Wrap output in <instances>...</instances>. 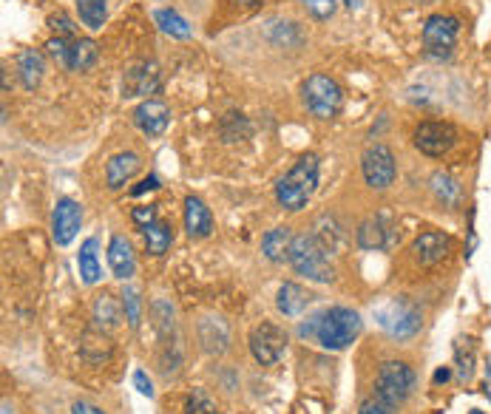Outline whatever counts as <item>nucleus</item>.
I'll list each match as a JSON object with an SVG mask.
<instances>
[{
    "instance_id": "f257e3e1",
    "label": "nucleus",
    "mask_w": 491,
    "mask_h": 414,
    "mask_svg": "<svg viewBox=\"0 0 491 414\" xmlns=\"http://www.w3.org/2000/svg\"><path fill=\"white\" fill-rule=\"evenodd\" d=\"M315 188H318V157L315 153H304L287 171V176L279 179V185H275V202L290 213H299L313 199Z\"/></svg>"
},
{
    "instance_id": "f03ea898",
    "label": "nucleus",
    "mask_w": 491,
    "mask_h": 414,
    "mask_svg": "<svg viewBox=\"0 0 491 414\" xmlns=\"http://www.w3.org/2000/svg\"><path fill=\"white\" fill-rule=\"evenodd\" d=\"M378 327L395 341H409L421 332L423 315L418 310V304H412L406 296H392L383 298L378 306H372Z\"/></svg>"
},
{
    "instance_id": "7ed1b4c3",
    "label": "nucleus",
    "mask_w": 491,
    "mask_h": 414,
    "mask_svg": "<svg viewBox=\"0 0 491 414\" xmlns=\"http://www.w3.org/2000/svg\"><path fill=\"white\" fill-rule=\"evenodd\" d=\"M361 335V315L349 306H330V310L321 313L318 318V332L315 341L330 349V352H341Z\"/></svg>"
},
{
    "instance_id": "20e7f679",
    "label": "nucleus",
    "mask_w": 491,
    "mask_h": 414,
    "mask_svg": "<svg viewBox=\"0 0 491 414\" xmlns=\"http://www.w3.org/2000/svg\"><path fill=\"white\" fill-rule=\"evenodd\" d=\"M327 244L321 241L318 236H296L293 241V250H290L287 262L293 264V270L299 275L310 281H332V264H330V256H327Z\"/></svg>"
},
{
    "instance_id": "39448f33",
    "label": "nucleus",
    "mask_w": 491,
    "mask_h": 414,
    "mask_svg": "<svg viewBox=\"0 0 491 414\" xmlns=\"http://www.w3.org/2000/svg\"><path fill=\"white\" fill-rule=\"evenodd\" d=\"M304 102L313 117L332 119V117H339L341 105H344V91L332 77L313 74V77H307V83H304Z\"/></svg>"
},
{
    "instance_id": "423d86ee",
    "label": "nucleus",
    "mask_w": 491,
    "mask_h": 414,
    "mask_svg": "<svg viewBox=\"0 0 491 414\" xmlns=\"http://www.w3.org/2000/svg\"><path fill=\"white\" fill-rule=\"evenodd\" d=\"M457 32H460L457 18H452V14H432L423 23V57L435 60V63L449 60L457 43Z\"/></svg>"
},
{
    "instance_id": "0eeeda50",
    "label": "nucleus",
    "mask_w": 491,
    "mask_h": 414,
    "mask_svg": "<svg viewBox=\"0 0 491 414\" xmlns=\"http://www.w3.org/2000/svg\"><path fill=\"white\" fill-rule=\"evenodd\" d=\"M415 389V372L404 361H383L378 377H375V392L387 397L392 406H401Z\"/></svg>"
},
{
    "instance_id": "6e6552de",
    "label": "nucleus",
    "mask_w": 491,
    "mask_h": 414,
    "mask_svg": "<svg viewBox=\"0 0 491 414\" xmlns=\"http://www.w3.org/2000/svg\"><path fill=\"white\" fill-rule=\"evenodd\" d=\"M361 171H364L366 185L375 188V191H387L397 176L395 153L389 150V145L375 142V145L366 148L364 157H361Z\"/></svg>"
},
{
    "instance_id": "1a4fd4ad",
    "label": "nucleus",
    "mask_w": 491,
    "mask_h": 414,
    "mask_svg": "<svg viewBox=\"0 0 491 414\" xmlns=\"http://www.w3.org/2000/svg\"><path fill=\"white\" fill-rule=\"evenodd\" d=\"M284 349H287V332L282 327L270 324V321L258 324L250 332V352H253V358L262 366L279 363V358L284 355Z\"/></svg>"
},
{
    "instance_id": "9d476101",
    "label": "nucleus",
    "mask_w": 491,
    "mask_h": 414,
    "mask_svg": "<svg viewBox=\"0 0 491 414\" xmlns=\"http://www.w3.org/2000/svg\"><path fill=\"white\" fill-rule=\"evenodd\" d=\"M457 142V131L452 122H421L418 131H415V148L426 157H443V153H449Z\"/></svg>"
},
{
    "instance_id": "9b49d317",
    "label": "nucleus",
    "mask_w": 491,
    "mask_h": 414,
    "mask_svg": "<svg viewBox=\"0 0 491 414\" xmlns=\"http://www.w3.org/2000/svg\"><path fill=\"white\" fill-rule=\"evenodd\" d=\"M162 85L160 66L151 60H134L122 74V97H148L157 94Z\"/></svg>"
},
{
    "instance_id": "f8f14e48",
    "label": "nucleus",
    "mask_w": 491,
    "mask_h": 414,
    "mask_svg": "<svg viewBox=\"0 0 491 414\" xmlns=\"http://www.w3.org/2000/svg\"><path fill=\"white\" fill-rule=\"evenodd\" d=\"M83 224V207L74 199H60L54 213H52V239L57 248H66L74 241L77 230Z\"/></svg>"
},
{
    "instance_id": "ddd939ff",
    "label": "nucleus",
    "mask_w": 491,
    "mask_h": 414,
    "mask_svg": "<svg viewBox=\"0 0 491 414\" xmlns=\"http://www.w3.org/2000/svg\"><path fill=\"white\" fill-rule=\"evenodd\" d=\"M449 248H452V239L446 233H440V230H426V233H421L415 244H412V253H415V258L423 267H432L446 258Z\"/></svg>"
},
{
    "instance_id": "4468645a",
    "label": "nucleus",
    "mask_w": 491,
    "mask_h": 414,
    "mask_svg": "<svg viewBox=\"0 0 491 414\" xmlns=\"http://www.w3.org/2000/svg\"><path fill=\"white\" fill-rule=\"evenodd\" d=\"M134 122L143 134L160 136V134H165L168 122H171V109H168L162 100H145L140 109L134 111Z\"/></svg>"
},
{
    "instance_id": "2eb2a0df",
    "label": "nucleus",
    "mask_w": 491,
    "mask_h": 414,
    "mask_svg": "<svg viewBox=\"0 0 491 414\" xmlns=\"http://www.w3.org/2000/svg\"><path fill=\"white\" fill-rule=\"evenodd\" d=\"M140 171V157H136L134 150H122V153H114L105 165V182H109V188L117 191L122 188L126 182Z\"/></svg>"
},
{
    "instance_id": "dca6fc26",
    "label": "nucleus",
    "mask_w": 491,
    "mask_h": 414,
    "mask_svg": "<svg viewBox=\"0 0 491 414\" xmlns=\"http://www.w3.org/2000/svg\"><path fill=\"white\" fill-rule=\"evenodd\" d=\"M185 230L191 239H208L213 230V216L202 199L188 196L185 199Z\"/></svg>"
},
{
    "instance_id": "f3484780",
    "label": "nucleus",
    "mask_w": 491,
    "mask_h": 414,
    "mask_svg": "<svg viewBox=\"0 0 491 414\" xmlns=\"http://www.w3.org/2000/svg\"><path fill=\"white\" fill-rule=\"evenodd\" d=\"M109 264H111V272L117 275V279H131L134 275V250H131V244L128 239H122V236H111L109 241Z\"/></svg>"
},
{
    "instance_id": "a211bd4d",
    "label": "nucleus",
    "mask_w": 491,
    "mask_h": 414,
    "mask_svg": "<svg viewBox=\"0 0 491 414\" xmlns=\"http://www.w3.org/2000/svg\"><path fill=\"white\" fill-rule=\"evenodd\" d=\"M310 301H313V296L307 293V289L301 287V284H296V281H287V284H282V289H279V313H284L287 318H296V315H301L307 306H310Z\"/></svg>"
},
{
    "instance_id": "6ab92c4d",
    "label": "nucleus",
    "mask_w": 491,
    "mask_h": 414,
    "mask_svg": "<svg viewBox=\"0 0 491 414\" xmlns=\"http://www.w3.org/2000/svg\"><path fill=\"white\" fill-rule=\"evenodd\" d=\"M293 241L296 236L290 233V227H273L270 233L262 239V253L270 258V262H284V258H290V250H293Z\"/></svg>"
},
{
    "instance_id": "aec40b11",
    "label": "nucleus",
    "mask_w": 491,
    "mask_h": 414,
    "mask_svg": "<svg viewBox=\"0 0 491 414\" xmlns=\"http://www.w3.org/2000/svg\"><path fill=\"white\" fill-rule=\"evenodd\" d=\"M100 49L91 37H74L71 52H69V71H88L97 63Z\"/></svg>"
},
{
    "instance_id": "412c9836",
    "label": "nucleus",
    "mask_w": 491,
    "mask_h": 414,
    "mask_svg": "<svg viewBox=\"0 0 491 414\" xmlns=\"http://www.w3.org/2000/svg\"><path fill=\"white\" fill-rule=\"evenodd\" d=\"M122 315H126V310H122V298L117 301L111 293H102L97 298V304H94V321H97V327L102 332H111L119 324V321H122Z\"/></svg>"
},
{
    "instance_id": "4be33fe9",
    "label": "nucleus",
    "mask_w": 491,
    "mask_h": 414,
    "mask_svg": "<svg viewBox=\"0 0 491 414\" xmlns=\"http://www.w3.org/2000/svg\"><path fill=\"white\" fill-rule=\"evenodd\" d=\"M18 71H20V80L29 91H35L43 83V71H45V60L37 49H26L18 57Z\"/></svg>"
},
{
    "instance_id": "5701e85b",
    "label": "nucleus",
    "mask_w": 491,
    "mask_h": 414,
    "mask_svg": "<svg viewBox=\"0 0 491 414\" xmlns=\"http://www.w3.org/2000/svg\"><path fill=\"white\" fill-rule=\"evenodd\" d=\"M77 267H80V275L86 284H97L102 279L100 270V258H97V239H86L80 256H77Z\"/></svg>"
},
{
    "instance_id": "b1692460",
    "label": "nucleus",
    "mask_w": 491,
    "mask_h": 414,
    "mask_svg": "<svg viewBox=\"0 0 491 414\" xmlns=\"http://www.w3.org/2000/svg\"><path fill=\"white\" fill-rule=\"evenodd\" d=\"M143 236H145V248L151 256H162L168 253V248H171V241H174V230L168 222H153L148 227H143Z\"/></svg>"
},
{
    "instance_id": "393cba45",
    "label": "nucleus",
    "mask_w": 491,
    "mask_h": 414,
    "mask_svg": "<svg viewBox=\"0 0 491 414\" xmlns=\"http://www.w3.org/2000/svg\"><path fill=\"white\" fill-rule=\"evenodd\" d=\"M153 20H157V26L162 28L165 35H171L176 40H188L191 37L188 20L182 18L179 12H174V9H157V12H153Z\"/></svg>"
},
{
    "instance_id": "a878e982",
    "label": "nucleus",
    "mask_w": 491,
    "mask_h": 414,
    "mask_svg": "<svg viewBox=\"0 0 491 414\" xmlns=\"http://www.w3.org/2000/svg\"><path fill=\"white\" fill-rule=\"evenodd\" d=\"M358 244L364 250H381L387 248V227L381 219H366L358 227Z\"/></svg>"
},
{
    "instance_id": "bb28decb",
    "label": "nucleus",
    "mask_w": 491,
    "mask_h": 414,
    "mask_svg": "<svg viewBox=\"0 0 491 414\" xmlns=\"http://www.w3.org/2000/svg\"><path fill=\"white\" fill-rule=\"evenodd\" d=\"M77 12H80V20L91 28V32L102 28L105 18H109V6H105V0H77Z\"/></svg>"
},
{
    "instance_id": "cd10ccee",
    "label": "nucleus",
    "mask_w": 491,
    "mask_h": 414,
    "mask_svg": "<svg viewBox=\"0 0 491 414\" xmlns=\"http://www.w3.org/2000/svg\"><path fill=\"white\" fill-rule=\"evenodd\" d=\"M432 191H435V196L440 199L443 205L457 207V202H460V185H457V179H452L449 174L438 171L432 176Z\"/></svg>"
},
{
    "instance_id": "c85d7f7f",
    "label": "nucleus",
    "mask_w": 491,
    "mask_h": 414,
    "mask_svg": "<svg viewBox=\"0 0 491 414\" xmlns=\"http://www.w3.org/2000/svg\"><path fill=\"white\" fill-rule=\"evenodd\" d=\"M222 136H225L227 142L244 140V136H250V122L244 119L241 114L230 111V114H225V119H222Z\"/></svg>"
},
{
    "instance_id": "c756f323",
    "label": "nucleus",
    "mask_w": 491,
    "mask_h": 414,
    "mask_svg": "<svg viewBox=\"0 0 491 414\" xmlns=\"http://www.w3.org/2000/svg\"><path fill=\"white\" fill-rule=\"evenodd\" d=\"M454 361H457V375L463 383L474 377V349L469 341H457L454 346Z\"/></svg>"
},
{
    "instance_id": "7c9ffc66",
    "label": "nucleus",
    "mask_w": 491,
    "mask_h": 414,
    "mask_svg": "<svg viewBox=\"0 0 491 414\" xmlns=\"http://www.w3.org/2000/svg\"><path fill=\"white\" fill-rule=\"evenodd\" d=\"M185 414H219V406L217 401L202 392V389H196L191 397H188V403H185Z\"/></svg>"
},
{
    "instance_id": "2f4dec72",
    "label": "nucleus",
    "mask_w": 491,
    "mask_h": 414,
    "mask_svg": "<svg viewBox=\"0 0 491 414\" xmlns=\"http://www.w3.org/2000/svg\"><path fill=\"white\" fill-rule=\"evenodd\" d=\"M122 310H126V321L131 329L140 327V293H136L134 287H128L126 293H122Z\"/></svg>"
},
{
    "instance_id": "473e14b6",
    "label": "nucleus",
    "mask_w": 491,
    "mask_h": 414,
    "mask_svg": "<svg viewBox=\"0 0 491 414\" xmlns=\"http://www.w3.org/2000/svg\"><path fill=\"white\" fill-rule=\"evenodd\" d=\"M45 49H49V57L54 60L57 66L69 69V52H71V40H66V37H52L49 43H45Z\"/></svg>"
},
{
    "instance_id": "72a5a7b5",
    "label": "nucleus",
    "mask_w": 491,
    "mask_h": 414,
    "mask_svg": "<svg viewBox=\"0 0 491 414\" xmlns=\"http://www.w3.org/2000/svg\"><path fill=\"white\" fill-rule=\"evenodd\" d=\"M395 409L397 406H392L387 397H381L378 392L375 394H370L366 401L358 406V414H395Z\"/></svg>"
},
{
    "instance_id": "f704fd0d",
    "label": "nucleus",
    "mask_w": 491,
    "mask_h": 414,
    "mask_svg": "<svg viewBox=\"0 0 491 414\" xmlns=\"http://www.w3.org/2000/svg\"><path fill=\"white\" fill-rule=\"evenodd\" d=\"M301 6L307 9V14L315 20H327L335 12V0H301Z\"/></svg>"
},
{
    "instance_id": "c9c22d12",
    "label": "nucleus",
    "mask_w": 491,
    "mask_h": 414,
    "mask_svg": "<svg viewBox=\"0 0 491 414\" xmlns=\"http://www.w3.org/2000/svg\"><path fill=\"white\" fill-rule=\"evenodd\" d=\"M49 26L54 28V37H66V40H74L77 37V28L71 23V18L66 12H57L49 18Z\"/></svg>"
},
{
    "instance_id": "e433bc0d",
    "label": "nucleus",
    "mask_w": 491,
    "mask_h": 414,
    "mask_svg": "<svg viewBox=\"0 0 491 414\" xmlns=\"http://www.w3.org/2000/svg\"><path fill=\"white\" fill-rule=\"evenodd\" d=\"M131 219L134 224H140V227H148L157 222V205H143V207H134L131 210Z\"/></svg>"
},
{
    "instance_id": "4c0bfd02",
    "label": "nucleus",
    "mask_w": 491,
    "mask_h": 414,
    "mask_svg": "<svg viewBox=\"0 0 491 414\" xmlns=\"http://www.w3.org/2000/svg\"><path fill=\"white\" fill-rule=\"evenodd\" d=\"M134 386H136V392H140V394L153 397V383H151V377H148L143 369H136V372H134Z\"/></svg>"
},
{
    "instance_id": "58836bf2",
    "label": "nucleus",
    "mask_w": 491,
    "mask_h": 414,
    "mask_svg": "<svg viewBox=\"0 0 491 414\" xmlns=\"http://www.w3.org/2000/svg\"><path fill=\"white\" fill-rule=\"evenodd\" d=\"M318 318H321V313L313 315L310 321H307V324L299 327V335H301V338H315V332H318Z\"/></svg>"
},
{
    "instance_id": "ea45409f",
    "label": "nucleus",
    "mask_w": 491,
    "mask_h": 414,
    "mask_svg": "<svg viewBox=\"0 0 491 414\" xmlns=\"http://www.w3.org/2000/svg\"><path fill=\"white\" fill-rule=\"evenodd\" d=\"M71 414H105V411L100 406H94V403H88V401H77L71 406Z\"/></svg>"
},
{
    "instance_id": "a19ab883",
    "label": "nucleus",
    "mask_w": 491,
    "mask_h": 414,
    "mask_svg": "<svg viewBox=\"0 0 491 414\" xmlns=\"http://www.w3.org/2000/svg\"><path fill=\"white\" fill-rule=\"evenodd\" d=\"M157 188H160V179H157V176H148V179H143L140 185H136L131 193H134V196H143V193H148V191H157Z\"/></svg>"
},
{
    "instance_id": "79ce46f5",
    "label": "nucleus",
    "mask_w": 491,
    "mask_h": 414,
    "mask_svg": "<svg viewBox=\"0 0 491 414\" xmlns=\"http://www.w3.org/2000/svg\"><path fill=\"white\" fill-rule=\"evenodd\" d=\"M449 377H452V369H449V366H443V369H438L432 375V383H435V386H440V383H446Z\"/></svg>"
},
{
    "instance_id": "37998d69",
    "label": "nucleus",
    "mask_w": 491,
    "mask_h": 414,
    "mask_svg": "<svg viewBox=\"0 0 491 414\" xmlns=\"http://www.w3.org/2000/svg\"><path fill=\"white\" fill-rule=\"evenodd\" d=\"M483 392H486V397L491 401V366H486V383H483Z\"/></svg>"
},
{
    "instance_id": "c03bdc74",
    "label": "nucleus",
    "mask_w": 491,
    "mask_h": 414,
    "mask_svg": "<svg viewBox=\"0 0 491 414\" xmlns=\"http://www.w3.org/2000/svg\"><path fill=\"white\" fill-rule=\"evenodd\" d=\"M230 4H239V6H256V4H262V0H230Z\"/></svg>"
},
{
    "instance_id": "a18cd8bd",
    "label": "nucleus",
    "mask_w": 491,
    "mask_h": 414,
    "mask_svg": "<svg viewBox=\"0 0 491 414\" xmlns=\"http://www.w3.org/2000/svg\"><path fill=\"white\" fill-rule=\"evenodd\" d=\"M4 414H12V406H9V401H4Z\"/></svg>"
},
{
    "instance_id": "49530a36",
    "label": "nucleus",
    "mask_w": 491,
    "mask_h": 414,
    "mask_svg": "<svg viewBox=\"0 0 491 414\" xmlns=\"http://www.w3.org/2000/svg\"><path fill=\"white\" fill-rule=\"evenodd\" d=\"M421 4H426V0H421Z\"/></svg>"
},
{
    "instance_id": "de8ad7c7",
    "label": "nucleus",
    "mask_w": 491,
    "mask_h": 414,
    "mask_svg": "<svg viewBox=\"0 0 491 414\" xmlns=\"http://www.w3.org/2000/svg\"><path fill=\"white\" fill-rule=\"evenodd\" d=\"M471 414H478V411H471Z\"/></svg>"
}]
</instances>
